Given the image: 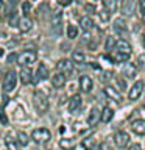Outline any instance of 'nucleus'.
<instances>
[{"label": "nucleus", "mask_w": 145, "mask_h": 150, "mask_svg": "<svg viewBox=\"0 0 145 150\" xmlns=\"http://www.w3.org/2000/svg\"><path fill=\"white\" fill-rule=\"evenodd\" d=\"M17 78H19V75H17L16 70H8L6 75H5V78H3V91L5 92L14 91L17 86Z\"/></svg>", "instance_id": "nucleus-1"}, {"label": "nucleus", "mask_w": 145, "mask_h": 150, "mask_svg": "<svg viewBox=\"0 0 145 150\" xmlns=\"http://www.w3.org/2000/svg\"><path fill=\"white\" fill-rule=\"evenodd\" d=\"M33 105H34L36 111L39 114H44L49 110V100H47V97L42 92H34V96H33Z\"/></svg>", "instance_id": "nucleus-2"}, {"label": "nucleus", "mask_w": 145, "mask_h": 150, "mask_svg": "<svg viewBox=\"0 0 145 150\" xmlns=\"http://www.w3.org/2000/svg\"><path fill=\"white\" fill-rule=\"evenodd\" d=\"M50 138H51V133H50V130H47V128H36V130H33V133H31V139L39 145L49 142Z\"/></svg>", "instance_id": "nucleus-3"}, {"label": "nucleus", "mask_w": 145, "mask_h": 150, "mask_svg": "<svg viewBox=\"0 0 145 150\" xmlns=\"http://www.w3.org/2000/svg\"><path fill=\"white\" fill-rule=\"evenodd\" d=\"M36 58H37V55H36L34 50H25L17 56V63L20 64L22 67L23 66H31L33 63H36Z\"/></svg>", "instance_id": "nucleus-4"}, {"label": "nucleus", "mask_w": 145, "mask_h": 150, "mask_svg": "<svg viewBox=\"0 0 145 150\" xmlns=\"http://www.w3.org/2000/svg\"><path fill=\"white\" fill-rule=\"evenodd\" d=\"M114 142H115V145L119 149H125L126 145L130 144V134L126 133V131H123V130L117 131V133L114 134Z\"/></svg>", "instance_id": "nucleus-5"}, {"label": "nucleus", "mask_w": 145, "mask_h": 150, "mask_svg": "<svg viewBox=\"0 0 145 150\" xmlns=\"http://www.w3.org/2000/svg\"><path fill=\"white\" fill-rule=\"evenodd\" d=\"M56 67H58L59 72H63L65 77H67V75H70V74L73 72V61L72 59H67V58L59 59L58 64H56Z\"/></svg>", "instance_id": "nucleus-6"}, {"label": "nucleus", "mask_w": 145, "mask_h": 150, "mask_svg": "<svg viewBox=\"0 0 145 150\" xmlns=\"http://www.w3.org/2000/svg\"><path fill=\"white\" fill-rule=\"evenodd\" d=\"M142 92H144V81H142V80H139V81H136L133 84V88L130 89L128 98H130V100H137Z\"/></svg>", "instance_id": "nucleus-7"}, {"label": "nucleus", "mask_w": 145, "mask_h": 150, "mask_svg": "<svg viewBox=\"0 0 145 150\" xmlns=\"http://www.w3.org/2000/svg\"><path fill=\"white\" fill-rule=\"evenodd\" d=\"M65 81H67V78H65V75L63 74V72H56V74H53L51 75V84H53V88H56V89H59V88H64V84H65Z\"/></svg>", "instance_id": "nucleus-8"}, {"label": "nucleus", "mask_w": 145, "mask_h": 150, "mask_svg": "<svg viewBox=\"0 0 145 150\" xmlns=\"http://www.w3.org/2000/svg\"><path fill=\"white\" fill-rule=\"evenodd\" d=\"M94 88V81L91 77H87V75H81L80 77V89H81L83 92H91Z\"/></svg>", "instance_id": "nucleus-9"}, {"label": "nucleus", "mask_w": 145, "mask_h": 150, "mask_svg": "<svg viewBox=\"0 0 145 150\" xmlns=\"http://www.w3.org/2000/svg\"><path fill=\"white\" fill-rule=\"evenodd\" d=\"M114 50H115V52H120V53L130 55V53H131V44H130L126 39H119V41H115Z\"/></svg>", "instance_id": "nucleus-10"}, {"label": "nucleus", "mask_w": 145, "mask_h": 150, "mask_svg": "<svg viewBox=\"0 0 145 150\" xmlns=\"http://www.w3.org/2000/svg\"><path fill=\"white\" fill-rule=\"evenodd\" d=\"M19 77H20V81H22L23 84L31 83V81H33V72H31L30 66H23L22 70H20V74H19Z\"/></svg>", "instance_id": "nucleus-11"}, {"label": "nucleus", "mask_w": 145, "mask_h": 150, "mask_svg": "<svg viewBox=\"0 0 145 150\" xmlns=\"http://www.w3.org/2000/svg\"><path fill=\"white\" fill-rule=\"evenodd\" d=\"M61 23H63V13L61 11H55V14L51 16V28L55 33H59Z\"/></svg>", "instance_id": "nucleus-12"}, {"label": "nucleus", "mask_w": 145, "mask_h": 150, "mask_svg": "<svg viewBox=\"0 0 145 150\" xmlns=\"http://www.w3.org/2000/svg\"><path fill=\"white\" fill-rule=\"evenodd\" d=\"M17 25H19V30H20L22 33H27V31H30V30H31V27H33V22H31V19H30V17L23 16V17H20V19H19Z\"/></svg>", "instance_id": "nucleus-13"}, {"label": "nucleus", "mask_w": 145, "mask_h": 150, "mask_svg": "<svg viewBox=\"0 0 145 150\" xmlns=\"http://www.w3.org/2000/svg\"><path fill=\"white\" fill-rule=\"evenodd\" d=\"M81 108V96H72L69 100V111L70 112H77Z\"/></svg>", "instance_id": "nucleus-14"}, {"label": "nucleus", "mask_w": 145, "mask_h": 150, "mask_svg": "<svg viewBox=\"0 0 145 150\" xmlns=\"http://www.w3.org/2000/svg\"><path fill=\"white\" fill-rule=\"evenodd\" d=\"M47 78H49V67H47L44 63H39L37 70H36V81H39V80H47Z\"/></svg>", "instance_id": "nucleus-15"}, {"label": "nucleus", "mask_w": 145, "mask_h": 150, "mask_svg": "<svg viewBox=\"0 0 145 150\" xmlns=\"http://www.w3.org/2000/svg\"><path fill=\"white\" fill-rule=\"evenodd\" d=\"M100 117H101V112L97 110V108H92L91 112H89V116H87V124L94 127V125H97L98 124V120H100Z\"/></svg>", "instance_id": "nucleus-16"}, {"label": "nucleus", "mask_w": 145, "mask_h": 150, "mask_svg": "<svg viewBox=\"0 0 145 150\" xmlns=\"http://www.w3.org/2000/svg\"><path fill=\"white\" fill-rule=\"evenodd\" d=\"M131 128H133L134 133L137 134H145V119H136L131 124Z\"/></svg>", "instance_id": "nucleus-17"}, {"label": "nucleus", "mask_w": 145, "mask_h": 150, "mask_svg": "<svg viewBox=\"0 0 145 150\" xmlns=\"http://www.w3.org/2000/svg\"><path fill=\"white\" fill-rule=\"evenodd\" d=\"M105 94H106L109 98H112V100H115V102H120V100H122L120 92L117 91L115 88H112V86H106V88H105Z\"/></svg>", "instance_id": "nucleus-18"}, {"label": "nucleus", "mask_w": 145, "mask_h": 150, "mask_svg": "<svg viewBox=\"0 0 145 150\" xmlns=\"http://www.w3.org/2000/svg\"><path fill=\"white\" fill-rule=\"evenodd\" d=\"M114 31L119 35H125L126 33V23L123 19H115L114 21Z\"/></svg>", "instance_id": "nucleus-19"}, {"label": "nucleus", "mask_w": 145, "mask_h": 150, "mask_svg": "<svg viewBox=\"0 0 145 150\" xmlns=\"http://www.w3.org/2000/svg\"><path fill=\"white\" fill-rule=\"evenodd\" d=\"M80 25H81V28L84 31H89V30H92L94 28V21L89 16H84L80 19Z\"/></svg>", "instance_id": "nucleus-20"}, {"label": "nucleus", "mask_w": 145, "mask_h": 150, "mask_svg": "<svg viewBox=\"0 0 145 150\" xmlns=\"http://www.w3.org/2000/svg\"><path fill=\"white\" fill-rule=\"evenodd\" d=\"M112 117H114V111H112L109 106H105V108H103L100 120H101V122H105V124H108V122H109Z\"/></svg>", "instance_id": "nucleus-21"}, {"label": "nucleus", "mask_w": 145, "mask_h": 150, "mask_svg": "<svg viewBox=\"0 0 145 150\" xmlns=\"http://www.w3.org/2000/svg\"><path fill=\"white\" fill-rule=\"evenodd\" d=\"M123 75H125V77H128V78H133L136 75V66L133 63H126L123 66Z\"/></svg>", "instance_id": "nucleus-22"}, {"label": "nucleus", "mask_w": 145, "mask_h": 150, "mask_svg": "<svg viewBox=\"0 0 145 150\" xmlns=\"http://www.w3.org/2000/svg\"><path fill=\"white\" fill-rule=\"evenodd\" d=\"M72 61H73V64L77 63V64H84V61H86V56H84V53L81 50H75L73 53H72Z\"/></svg>", "instance_id": "nucleus-23"}, {"label": "nucleus", "mask_w": 145, "mask_h": 150, "mask_svg": "<svg viewBox=\"0 0 145 150\" xmlns=\"http://www.w3.org/2000/svg\"><path fill=\"white\" fill-rule=\"evenodd\" d=\"M122 8H123V14H125V16L133 14V11H134V3H133V0H128L125 5H122Z\"/></svg>", "instance_id": "nucleus-24"}, {"label": "nucleus", "mask_w": 145, "mask_h": 150, "mask_svg": "<svg viewBox=\"0 0 145 150\" xmlns=\"http://www.w3.org/2000/svg\"><path fill=\"white\" fill-rule=\"evenodd\" d=\"M128 58H130V55L120 53V52H115L114 56H112V59H114L115 63H125V61H128Z\"/></svg>", "instance_id": "nucleus-25"}, {"label": "nucleus", "mask_w": 145, "mask_h": 150, "mask_svg": "<svg viewBox=\"0 0 145 150\" xmlns=\"http://www.w3.org/2000/svg\"><path fill=\"white\" fill-rule=\"evenodd\" d=\"M28 141H30V136H28L27 133H23V131H19L17 133V142L20 145H27Z\"/></svg>", "instance_id": "nucleus-26"}, {"label": "nucleus", "mask_w": 145, "mask_h": 150, "mask_svg": "<svg viewBox=\"0 0 145 150\" xmlns=\"http://www.w3.org/2000/svg\"><path fill=\"white\" fill-rule=\"evenodd\" d=\"M105 6L108 13H114L117 9V0H105Z\"/></svg>", "instance_id": "nucleus-27"}, {"label": "nucleus", "mask_w": 145, "mask_h": 150, "mask_svg": "<svg viewBox=\"0 0 145 150\" xmlns=\"http://www.w3.org/2000/svg\"><path fill=\"white\" fill-rule=\"evenodd\" d=\"M105 47H106L108 52H112V50H114V47H115V39H114V38H112V36H108Z\"/></svg>", "instance_id": "nucleus-28"}, {"label": "nucleus", "mask_w": 145, "mask_h": 150, "mask_svg": "<svg viewBox=\"0 0 145 150\" xmlns=\"http://www.w3.org/2000/svg\"><path fill=\"white\" fill-rule=\"evenodd\" d=\"M77 35H78L77 27H75V25H69V27H67V36L70 38V39H75V38H77Z\"/></svg>", "instance_id": "nucleus-29"}, {"label": "nucleus", "mask_w": 145, "mask_h": 150, "mask_svg": "<svg viewBox=\"0 0 145 150\" xmlns=\"http://www.w3.org/2000/svg\"><path fill=\"white\" fill-rule=\"evenodd\" d=\"M59 145H61V149H64V150H72V147H73L72 141H69V139H61Z\"/></svg>", "instance_id": "nucleus-30"}, {"label": "nucleus", "mask_w": 145, "mask_h": 150, "mask_svg": "<svg viewBox=\"0 0 145 150\" xmlns=\"http://www.w3.org/2000/svg\"><path fill=\"white\" fill-rule=\"evenodd\" d=\"M6 147H8V150H19L17 144H16V142H13L11 136H6Z\"/></svg>", "instance_id": "nucleus-31"}, {"label": "nucleus", "mask_w": 145, "mask_h": 150, "mask_svg": "<svg viewBox=\"0 0 145 150\" xmlns=\"http://www.w3.org/2000/svg\"><path fill=\"white\" fill-rule=\"evenodd\" d=\"M115 84L119 86V88H117L119 91H125V89H126V83H125V80H123V78H120V77H117V78H115Z\"/></svg>", "instance_id": "nucleus-32"}, {"label": "nucleus", "mask_w": 145, "mask_h": 150, "mask_svg": "<svg viewBox=\"0 0 145 150\" xmlns=\"http://www.w3.org/2000/svg\"><path fill=\"white\" fill-rule=\"evenodd\" d=\"M30 11H31V3H30V2H23V3H22V13L28 14Z\"/></svg>", "instance_id": "nucleus-33"}, {"label": "nucleus", "mask_w": 145, "mask_h": 150, "mask_svg": "<svg viewBox=\"0 0 145 150\" xmlns=\"http://www.w3.org/2000/svg\"><path fill=\"white\" fill-rule=\"evenodd\" d=\"M0 120H2V124H3V125H6V124H8V119H6V116H5V112H3L2 110H0Z\"/></svg>", "instance_id": "nucleus-34"}, {"label": "nucleus", "mask_w": 145, "mask_h": 150, "mask_svg": "<svg viewBox=\"0 0 145 150\" xmlns=\"http://www.w3.org/2000/svg\"><path fill=\"white\" fill-rule=\"evenodd\" d=\"M100 17H101V21H108V19H109V13H108V11H101Z\"/></svg>", "instance_id": "nucleus-35"}, {"label": "nucleus", "mask_w": 145, "mask_h": 150, "mask_svg": "<svg viewBox=\"0 0 145 150\" xmlns=\"http://www.w3.org/2000/svg\"><path fill=\"white\" fill-rule=\"evenodd\" d=\"M16 59H17V55H16V53H11V55L8 56V63H9V64H11L13 61H16Z\"/></svg>", "instance_id": "nucleus-36"}, {"label": "nucleus", "mask_w": 145, "mask_h": 150, "mask_svg": "<svg viewBox=\"0 0 145 150\" xmlns=\"http://www.w3.org/2000/svg\"><path fill=\"white\" fill-rule=\"evenodd\" d=\"M130 150H142V145H140V144H133L130 147Z\"/></svg>", "instance_id": "nucleus-37"}, {"label": "nucleus", "mask_w": 145, "mask_h": 150, "mask_svg": "<svg viewBox=\"0 0 145 150\" xmlns=\"http://www.w3.org/2000/svg\"><path fill=\"white\" fill-rule=\"evenodd\" d=\"M72 0H61V5H70Z\"/></svg>", "instance_id": "nucleus-38"}, {"label": "nucleus", "mask_w": 145, "mask_h": 150, "mask_svg": "<svg viewBox=\"0 0 145 150\" xmlns=\"http://www.w3.org/2000/svg\"><path fill=\"white\" fill-rule=\"evenodd\" d=\"M8 2L11 3V5H17V3H19V0H8Z\"/></svg>", "instance_id": "nucleus-39"}, {"label": "nucleus", "mask_w": 145, "mask_h": 150, "mask_svg": "<svg viewBox=\"0 0 145 150\" xmlns=\"http://www.w3.org/2000/svg\"><path fill=\"white\" fill-rule=\"evenodd\" d=\"M142 19H144V22H145V8H142Z\"/></svg>", "instance_id": "nucleus-40"}, {"label": "nucleus", "mask_w": 145, "mask_h": 150, "mask_svg": "<svg viewBox=\"0 0 145 150\" xmlns=\"http://www.w3.org/2000/svg\"><path fill=\"white\" fill-rule=\"evenodd\" d=\"M140 6L145 8V0H140Z\"/></svg>", "instance_id": "nucleus-41"}, {"label": "nucleus", "mask_w": 145, "mask_h": 150, "mask_svg": "<svg viewBox=\"0 0 145 150\" xmlns=\"http://www.w3.org/2000/svg\"><path fill=\"white\" fill-rule=\"evenodd\" d=\"M3 5H5V3H3V0H0V9L3 8Z\"/></svg>", "instance_id": "nucleus-42"}, {"label": "nucleus", "mask_w": 145, "mask_h": 150, "mask_svg": "<svg viewBox=\"0 0 145 150\" xmlns=\"http://www.w3.org/2000/svg\"><path fill=\"white\" fill-rule=\"evenodd\" d=\"M0 75H2V66H0Z\"/></svg>", "instance_id": "nucleus-43"}]
</instances>
